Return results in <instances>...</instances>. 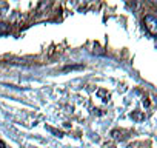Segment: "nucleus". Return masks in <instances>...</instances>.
I'll list each match as a JSON object with an SVG mask.
<instances>
[{
	"instance_id": "f257e3e1",
	"label": "nucleus",
	"mask_w": 157,
	"mask_h": 148,
	"mask_svg": "<svg viewBox=\"0 0 157 148\" xmlns=\"http://www.w3.org/2000/svg\"><path fill=\"white\" fill-rule=\"evenodd\" d=\"M145 25H146V28L149 29V33L151 34H155V25H157V20H155V17H152V16H146L145 17Z\"/></svg>"
},
{
	"instance_id": "f03ea898",
	"label": "nucleus",
	"mask_w": 157,
	"mask_h": 148,
	"mask_svg": "<svg viewBox=\"0 0 157 148\" xmlns=\"http://www.w3.org/2000/svg\"><path fill=\"white\" fill-rule=\"evenodd\" d=\"M10 33V25L0 22V34H8Z\"/></svg>"
},
{
	"instance_id": "7ed1b4c3",
	"label": "nucleus",
	"mask_w": 157,
	"mask_h": 148,
	"mask_svg": "<svg viewBox=\"0 0 157 148\" xmlns=\"http://www.w3.org/2000/svg\"><path fill=\"white\" fill-rule=\"evenodd\" d=\"M0 148H5V143H3L2 140H0Z\"/></svg>"
}]
</instances>
